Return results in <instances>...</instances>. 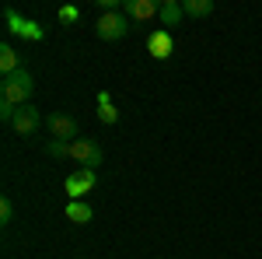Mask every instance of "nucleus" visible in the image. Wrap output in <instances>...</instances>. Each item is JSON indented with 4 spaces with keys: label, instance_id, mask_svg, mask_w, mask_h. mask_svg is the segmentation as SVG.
Masks as SVG:
<instances>
[{
    "label": "nucleus",
    "instance_id": "f257e3e1",
    "mask_svg": "<svg viewBox=\"0 0 262 259\" xmlns=\"http://www.w3.org/2000/svg\"><path fill=\"white\" fill-rule=\"evenodd\" d=\"M32 74L21 67V70H14V74H7L4 77V84H0V98L4 102H11V105H28V98H32Z\"/></svg>",
    "mask_w": 262,
    "mask_h": 259
},
{
    "label": "nucleus",
    "instance_id": "f03ea898",
    "mask_svg": "<svg viewBox=\"0 0 262 259\" xmlns=\"http://www.w3.org/2000/svg\"><path fill=\"white\" fill-rule=\"evenodd\" d=\"M4 21H7V32H11V35H21V39H28V42H42L46 39V28H42L39 21L21 18L14 7H4Z\"/></svg>",
    "mask_w": 262,
    "mask_h": 259
},
{
    "label": "nucleus",
    "instance_id": "7ed1b4c3",
    "mask_svg": "<svg viewBox=\"0 0 262 259\" xmlns=\"http://www.w3.org/2000/svg\"><path fill=\"white\" fill-rule=\"evenodd\" d=\"M126 32H129V18L119 14V11H105L98 18V25H95V35H98L101 42H116V39H122Z\"/></svg>",
    "mask_w": 262,
    "mask_h": 259
},
{
    "label": "nucleus",
    "instance_id": "20e7f679",
    "mask_svg": "<svg viewBox=\"0 0 262 259\" xmlns=\"http://www.w3.org/2000/svg\"><path fill=\"white\" fill-rule=\"evenodd\" d=\"M70 158L77 161L81 168H101V161H105V151H101L98 140H74L70 144Z\"/></svg>",
    "mask_w": 262,
    "mask_h": 259
},
{
    "label": "nucleus",
    "instance_id": "39448f33",
    "mask_svg": "<svg viewBox=\"0 0 262 259\" xmlns=\"http://www.w3.org/2000/svg\"><path fill=\"white\" fill-rule=\"evenodd\" d=\"M95 182H98V175L91 172V168H77L74 175H67V182H63V189H67V196H84L88 189H95Z\"/></svg>",
    "mask_w": 262,
    "mask_h": 259
},
{
    "label": "nucleus",
    "instance_id": "423d86ee",
    "mask_svg": "<svg viewBox=\"0 0 262 259\" xmlns=\"http://www.w3.org/2000/svg\"><path fill=\"white\" fill-rule=\"evenodd\" d=\"M122 14L129 21H150V18L161 14V4H158V0H126Z\"/></svg>",
    "mask_w": 262,
    "mask_h": 259
},
{
    "label": "nucleus",
    "instance_id": "0eeeda50",
    "mask_svg": "<svg viewBox=\"0 0 262 259\" xmlns=\"http://www.w3.org/2000/svg\"><path fill=\"white\" fill-rule=\"evenodd\" d=\"M171 49H175V42H171V32H164V28H154V32L147 35V53H150L154 60H168V56H171Z\"/></svg>",
    "mask_w": 262,
    "mask_h": 259
},
{
    "label": "nucleus",
    "instance_id": "6e6552de",
    "mask_svg": "<svg viewBox=\"0 0 262 259\" xmlns=\"http://www.w3.org/2000/svg\"><path fill=\"white\" fill-rule=\"evenodd\" d=\"M39 123H42L39 109L28 102V105H21V109H18V116H14V123H11V126L18 130L21 137H28V133H35V130H39Z\"/></svg>",
    "mask_w": 262,
    "mask_h": 259
},
{
    "label": "nucleus",
    "instance_id": "1a4fd4ad",
    "mask_svg": "<svg viewBox=\"0 0 262 259\" xmlns=\"http://www.w3.org/2000/svg\"><path fill=\"white\" fill-rule=\"evenodd\" d=\"M49 133L56 140H67V144H74L77 137V123L70 119V116H63V112H56V116H49Z\"/></svg>",
    "mask_w": 262,
    "mask_h": 259
},
{
    "label": "nucleus",
    "instance_id": "9d476101",
    "mask_svg": "<svg viewBox=\"0 0 262 259\" xmlns=\"http://www.w3.org/2000/svg\"><path fill=\"white\" fill-rule=\"evenodd\" d=\"M161 25H164V32L168 28H179L182 25V18H185V11H182V4H175V0H168V4H161Z\"/></svg>",
    "mask_w": 262,
    "mask_h": 259
},
{
    "label": "nucleus",
    "instance_id": "9b49d317",
    "mask_svg": "<svg viewBox=\"0 0 262 259\" xmlns=\"http://www.w3.org/2000/svg\"><path fill=\"white\" fill-rule=\"evenodd\" d=\"M67 217L74 221V224H88V221L95 217V210H91L88 203H81V200H70V203H67Z\"/></svg>",
    "mask_w": 262,
    "mask_h": 259
},
{
    "label": "nucleus",
    "instance_id": "f8f14e48",
    "mask_svg": "<svg viewBox=\"0 0 262 259\" xmlns=\"http://www.w3.org/2000/svg\"><path fill=\"white\" fill-rule=\"evenodd\" d=\"M182 11L185 18H206L213 11V0H182Z\"/></svg>",
    "mask_w": 262,
    "mask_h": 259
},
{
    "label": "nucleus",
    "instance_id": "ddd939ff",
    "mask_svg": "<svg viewBox=\"0 0 262 259\" xmlns=\"http://www.w3.org/2000/svg\"><path fill=\"white\" fill-rule=\"evenodd\" d=\"M0 70H4V77H7V74H14V70H21V63H18V53H14V49H11L7 42L0 46Z\"/></svg>",
    "mask_w": 262,
    "mask_h": 259
},
{
    "label": "nucleus",
    "instance_id": "4468645a",
    "mask_svg": "<svg viewBox=\"0 0 262 259\" xmlns=\"http://www.w3.org/2000/svg\"><path fill=\"white\" fill-rule=\"evenodd\" d=\"M46 151H49L53 158H70V144H67V140H49Z\"/></svg>",
    "mask_w": 262,
    "mask_h": 259
},
{
    "label": "nucleus",
    "instance_id": "2eb2a0df",
    "mask_svg": "<svg viewBox=\"0 0 262 259\" xmlns=\"http://www.w3.org/2000/svg\"><path fill=\"white\" fill-rule=\"evenodd\" d=\"M98 119L105 123V126H112V123L119 119V112H116V105H98Z\"/></svg>",
    "mask_w": 262,
    "mask_h": 259
},
{
    "label": "nucleus",
    "instance_id": "dca6fc26",
    "mask_svg": "<svg viewBox=\"0 0 262 259\" xmlns=\"http://www.w3.org/2000/svg\"><path fill=\"white\" fill-rule=\"evenodd\" d=\"M60 21H63V25H77V21H81V11L67 4V7H60Z\"/></svg>",
    "mask_w": 262,
    "mask_h": 259
},
{
    "label": "nucleus",
    "instance_id": "f3484780",
    "mask_svg": "<svg viewBox=\"0 0 262 259\" xmlns=\"http://www.w3.org/2000/svg\"><path fill=\"white\" fill-rule=\"evenodd\" d=\"M14 116H18V105H11V102L0 98V119H4V123H14Z\"/></svg>",
    "mask_w": 262,
    "mask_h": 259
},
{
    "label": "nucleus",
    "instance_id": "a211bd4d",
    "mask_svg": "<svg viewBox=\"0 0 262 259\" xmlns=\"http://www.w3.org/2000/svg\"><path fill=\"white\" fill-rule=\"evenodd\" d=\"M11 217H14V203L4 196V200H0V221H4V224H11Z\"/></svg>",
    "mask_w": 262,
    "mask_h": 259
},
{
    "label": "nucleus",
    "instance_id": "6ab92c4d",
    "mask_svg": "<svg viewBox=\"0 0 262 259\" xmlns=\"http://www.w3.org/2000/svg\"><path fill=\"white\" fill-rule=\"evenodd\" d=\"M98 105H112V95L108 91H98Z\"/></svg>",
    "mask_w": 262,
    "mask_h": 259
}]
</instances>
